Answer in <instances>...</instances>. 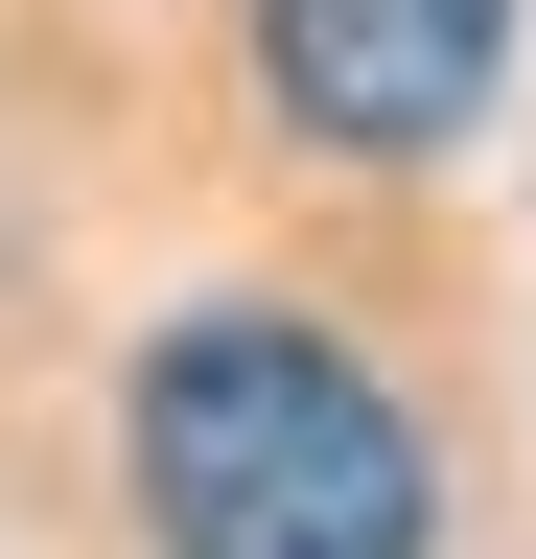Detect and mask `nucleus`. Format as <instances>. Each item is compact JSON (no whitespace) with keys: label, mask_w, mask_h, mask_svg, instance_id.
Returning a JSON list of instances; mask_svg holds the SVG:
<instances>
[{"label":"nucleus","mask_w":536,"mask_h":559,"mask_svg":"<svg viewBox=\"0 0 536 559\" xmlns=\"http://www.w3.org/2000/svg\"><path fill=\"white\" fill-rule=\"evenodd\" d=\"M117 489L164 559H443V443L350 326L187 304L117 373Z\"/></svg>","instance_id":"f257e3e1"},{"label":"nucleus","mask_w":536,"mask_h":559,"mask_svg":"<svg viewBox=\"0 0 536 559\" xmlns=\"http://www.w3.org/2000/svg\"><path fill=\"white\" fill-rule=\"evenodd\" d=\"M257 94L326 164H443L513 94V0H257Z\"/></svg>","instance_id":"f03ea898"}]
</instances>
